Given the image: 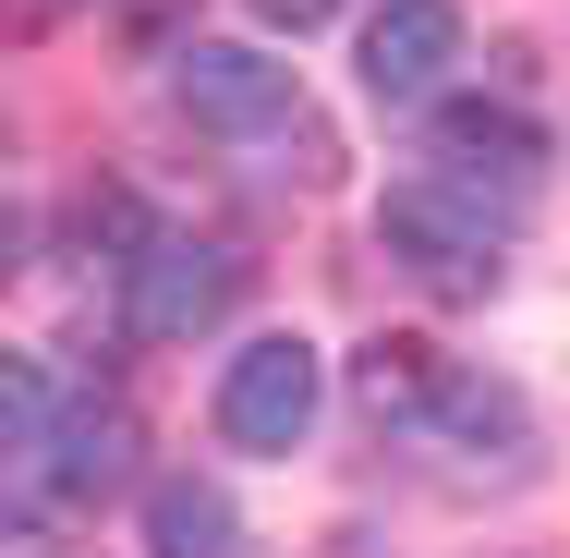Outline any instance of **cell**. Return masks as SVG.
I'll return each mask as SVG.
<instances>
[{
    "label": "cell",
    "mask_w": 570,
    "mask_h": 558,
    "mask_svg": "<svg viewBox=\"0 0 570 558\" xmlns=\"http://www.w3.org/2000/svg\"><path fill=\"white\" fill-rule=\"evenodd\" d=\"M316 401H328L316 340H304V329H267V340H243L230 376H219V438L255 449V461H279V449L316 438Z\"/></svg>",
    "instance_id": "3957f363"
},
{
    "label": "cell",
    "mask_w": 570,
    "mask_h": 558,
    "mask_svg": "<svg viewBox=\"0 0 570 558\" xmlns=\"http://www.w3.org/2000/svg\"><path fill=\"white\" fill-rule=\"evenodd\" d=\"M425 438L461 449V461H522V449H534V413H522L510 376H450V389L425 401Z\"/></svg>",
    "instance_id": "52a82bcc"
},
{
    "label": "cell",
    "mask_w": 570,
    "mask_h": 558,
    "mask_svg": "<svg viewBox=\"0 0 570 558\" xmlns=\"http://www.w3.org/2000/svg\"><path fill=\"white\" fill-rule=\"evenodd\" d=\"M255 12H267V25H279V37H316V25H328V12H341V0H255Z\"/></svg>",
    "instance_id": "30bf717a"
},
{
    "label": "cell",
    "mask_w": 570,
    "mask_h": 558,
    "mask_svg": "<svg viewBox=\"0 0 570 558\" xmlns=\"http://www.w3.org/2000/svg\"><path fill=\"white\" fill-rule=\"evenodd\" d=\"M170 98H183V121H207V134H267V121H304L292 61L230 49V37H195V49L170 61Z\"/></svg>",
    "instance_id": "277c9868"
},
{
    "label": "cell",
    "mask_w": 570,
    "mask_h": 558,
    "mask_svg": "<svg viewBox=\"0 0 570 558\" xmlns=\"http://www.w3.org/2000/svg\"><path fill=\"white\" fill-rule=\"evenodd\" d=\"M450 61H461L450 0H376V25H364V98L376 110H425L450 86Z\"/></svg>",
    "instance_id": "5b68a950"
},
{
    "label": "cell",
    "mask_w": 570,
    "mask_h": 558,
    "mask_svg": "<svg viewBox=\"0 0 570 558\" xmlns=\"http://www.w3.org/2000/svg\"><path fill=\"white\" fill-rule=\"evenodd\" d=\"M450 389V364L425 352V340H376L364 364H352V401L376 413V425H425V401Z\"/></svg>",
    "instance_id": "9c48e42d"
},
{
    "label": "cell",
    "mask_w": 570,
    "mask_h": 558,
    "mask_svg": "<svg viewBox=\"0 0 570 558\" xmlns=\"http://www.w3.org/2000/svg\"><path fill=\"white\" fill-rule=\"evenodd\" d=\"M230 498L207 486V473H158L146 486V558H230Z\"/></svg>",
    "instance_id": "ba28073f"
},
{
    "label": "cell",
    "mask_w": 570,
    "mask_h": 558,
    "mask_svg": "<svg viewBox=\"0 0 570 558\" xmlns=\"http://www.w3.org/2000/svg\"><path fill=\"white\" fill-rule=\"evenodd\" d=\"M534 170H547V134L522 110H485V98H450L438 110V183H461V195H534Z\"/></svg>",
    "instance_id": "8992f818"
},
{
    "label": "cell",
    "mask_w": 570,
    "mask_h": 558,
    "mask_svg": "<svg viewBox=\"0 0 570 558\" xmlns=\"http://www.w3.org/2000/svg\"><path fill=\"white\" fill-rule=\"evenodd\" d=\"M376 243H389L438 304L498 292V219H485V195H461V183H401V195L376 207Z\"/></svg>",
    "instance_id": "7a4b0ae2"
},
{
    "label": "cell",
    "mask_w": 570,
    "mask_h": 558,
    "mask_svg": "<svg viewBox=\"0 0 570 558\" xmlns=\"http://www.w3.org/2000/svg\"><path fill=\"white\" fill-rule=\"evenodd\" d=\"M243 304V255L219 231H146L121 255V329L134 340H195Z\"/></svg>",
    "instance_id": "6da1fadb"
}]
</instances>
